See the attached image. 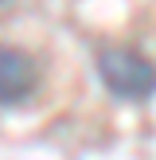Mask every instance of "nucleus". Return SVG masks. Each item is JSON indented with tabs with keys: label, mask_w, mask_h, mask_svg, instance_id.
I'll list each match as a JSON object with an SVG mask.
<instances>
[{
	"label": "nucleus",
	"mask_w": 156,
	"mask_h": 160,
	"mask_svg": "<svg viewBox=\"0 0 156 160\" xmlns=\"http://www.w3.org/2000/svg\"><path fill=\"white\" fill-rule=\"evenodd\" d=\"M94 67H98L101 86L121 102H148L156 94V62L137 47H125V43L101 47Z\"/></svg>",
	"instance_id": "1"
},
{
	"label": "nucleus",
	"mask_w": 156,
	"mask_h": 160,
	"mask_svg": "<svg viewBox=\"0 0 156 160\" xmlns=\"http://www.w3.org/2000/svg\"><path fill=\"white\" fill-rule=\"evenodd\" d=\"M39 86V67L27 51L0 43V106H23Z\"/></svg>",
	"instance_id": "2"
},
{
	"label": "nucleus",
	"mask_w": 156,
	"mask_h": 160,
	"mask_svg": "<svg viewBox=\"0 0 156 160\" xmlns=\"http://www.w3.org/2000/svg\"><path fill=\"white\" fill-rule=\"evenodd\" d=\"M0 4H8V0H0Z\"/></svg>",
	"instance_id": "3"
}]
</instances>
